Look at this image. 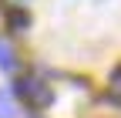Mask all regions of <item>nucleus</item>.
<instances>
[{"instance_id": "f03ea898", "label": "nucleus", "mask_w": 121, "mask_h": 118, "mask_svg": "<svg viewBox=\"0 0 121 118\" xmlns=\"http://www.w3.org/2000/svg\"><path fill=\"white\" fill-rule=\"evenodd\" d=\"M17 68V51H13V44L0 37V71H13Z\"/></svg>"}, {"instance_id": "7ed1b4c3", "label": "nucleus", "mask_w": 121, "mask_h": 118, "mask_svg": "<svg viewBox=\"0 0 121 118\" xmlns=\"http://www.w3.org/2000/svg\"><path fill=\"white\" fill-rule=\"evenodd\" d=\"M108 101H114V105H121V68L111 74V81H108Z\"/></svg>"}, {"instance_id": "f257e3e1", "label": "nucleus", "mask_w": 121, "mask_h": 118, "mask_svg": "<svg viewBox=\"0 0 121 118\" xmlns=\"http://www.w3.org/2000/svg\"><path fill=\"white\" fill-rule=\"evenodd\" d=\"M13 91H17V98L24 101L27 108H34V111L47 108L51 101H54V91H51V84H47V81H40V78H34V74H27V78H17Z\"/></svg>"}, {"instance_id": "39448f33", "label": "nucleus", "mask_w": 121, "mask_h": 118, "mask_svg": "<svg viewBox=\"0 0 121 118\" xmlns=\"http://www.w3.org/2000/svg\"><path fill=\"white\" fill-rule=\"evenodd\" d=\"M27 24H30V17H27L24 10H13V14H10V27H13V31H24Z\"/></svg>"}, {"instance_id": "20e7f679", "label": "nucleus", "mask_w": 121, "mask_h": 118, "mask_svg": "<svg viewBox=\"0 0 121 118\" xmlns=\"http://www.w3.org/2000/svg\"><path fill=\"white\" fill-rule=\"evenodd\" d=\"M13 115H17V108H13L10 95H7V91H0V118H13Z\"/></svg>"}, {"instance_id": "423d86ee", "label": "nucleus", "mask_w": 121, "mask_h": 118, "mask_svg": "<svg viewBox=\"0 0 121 118\" xmlns=\"http://www.w3.org/2000/svg\"><path fill=\"white\" fill-rule=\"evenodd\" d=\"M10 4H13V0H10Z\"/></svg>"}]
</instances>
